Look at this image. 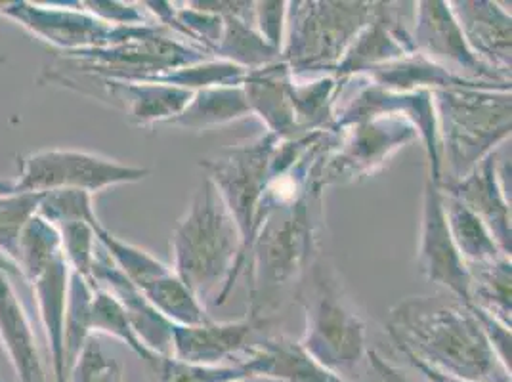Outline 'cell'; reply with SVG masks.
Here are the masks:
<instances>
[{"instance_id": "6da1fadb", "label": "cell", "mask_w": 512, "mask_h": 382, "mask_svg": "<svg viewBox=\"0 0 512 382\" xmlns=\"http://www.w3.org/2000/svg\"><path fill=\"white\" fill-rule=\"evenodd\" d=\"M402 354L470 382H511L470 302L455 297L402 300L386 323Z\"/></svg>"}, {"instance_id": "7a4b0ae2", "label": "cell", "mask_w": 512, "mask_h": 382, "mask_svg": "<svg viewBox=\"0 0 512 382\" xmlns=\"http://www.w3.org/2000/svg\"><path fill=\"white\" fill-rule=\"evenodd\" d=\"M172 272L203 306H222L247 268L243 235L209 178L193 193L171 237Z\"/></svg>"}, {"instance_id": "3957f363", "label": "cell", "mask_w": 512, "mask_h": 382, "mask_svg": "<svg viewBox=\"0 0 512 382\" xmlns=\"http://www.w3.org/2000/svg\"><path fill=\"white\" fill-rule=\"evenodd\" d=\"M321 193L312 188L299 199L258 209L247 260L251 268L249 312L256 318L266 319L264 312L279 289L300 279L316 260V209L321 207Z\"/></svg>"}, {"instance_id": "277c9868", "label": "cell", "mask_w": 512, "mask_h": 382, "mask_svg": "<svg viewBox=\"0 0 512 382\" xmlns=\"http://www.w3.org/2000/svg\"><path fill=\"white\" fill-rule=\"evenodd\" d=\"M432 102L442 165H448L442 180H461L511 138V88H442L432 90Z\"/></svg>"}, {"instance_id": "5b68a950", "label": "cell", "mask_w": 512, "mask_h": 382, "mask_svg": "<svg viewBox=\"0 0 512 382\" xmlns=\"http://www.w3.org/2000/svg\"><path fill=\"white\" fill-rule=\"evenodd\" d=\"M297 302L306 318L302 348L335 375L352 373L369 352L365 321L318 256L300 277Z\"/></svg>"}, {"instance_id": "8992f818", "label": "cell", "mask_w": 512, "mask_h": 382, "mask_svg": "<svg viewBox=\"0 0 512 382\" xmlns=\"http://www.w3.org/2000/svg\"><path fill=\"white\" fill-rule=\"evenodd\" d=\"M379 2H287L279 60L297 79L333 75Z\"/></svg>"}, {"instance_id": "52a82bcc", "label": "cell", "mask_w": 512, "mask_h": 382, "mask_svg": "<svg viewBox=\"0 0 512 382\" xmlns=\"http://www.w3.org/2000/svg\"><path fill=\"white\" fill-rule=\"evenodd\" d=\"M150 174V169L125 165L92 151L69 148L39 149L23 157L20 172L14 180H0V193L79 190L94 195L113 186L142 182Z\"/></svg>"}, {"instance_id": "ba28073f", "label": "cell", "mask_w": 512, "mask_h": 382, "mask_svg": "<svg viewBox=\"0 0 512 382\" xmlns=\"http://www.w3.org/2000/svg\"><path fill=\"white\" fill-rule=\"evenodd\" d=\"M0 16L18 23L33 37L65 54H77L96 48L128 43L132 39L148 37L163 31V25H113L104 22L83 8L73 4H39V2H0Z\"/></svg>"}, {"instance_id": "9c48e42d", "label": "cell", "mask_w": 512, "mask_h": 382, "mask_svg": "<svg viewBox=\"0 0 512 382\" xmlns=\"http://www.w3.org/2000/svg\"><path fill=\"white\" fill-rule=\"evenodd\" d=\"M278 142L274 134L266 132L251 142L222 149L218 155L199 163L207 172L205 178L213 182L224 205L234 216L235 224L243 235L247 260L255 232L256 213L270 180V163Z\"/></svg>"}, {"instance_id": "30bf717a", "label": "cell", "mask_w": 512, "mask_h": 382, "mask_svg": "<svg viewBox=\"0 0 512 382\" xmlns=\"http://www.w3.org/2000/svg\"><path fill=\"white\" fill-rule=\"evenodd\" d=\"M415 52L451 73L470 81L509 85L490 65L484 64L465 41L461 27L451 12V2L427 0L415 4V31L411 35Z\"/></svg>"}, {"instance_id": "8fae6325", "label": "cell", "mask_w": 512, "mask_h": 382, "mask_svg": "<svg viewBox=\"0 0 512 382\" xmlns=\"http://www.w3.org/2000/svg\"><path fill=\"white\" fill-rule=\"evenodd\" d=\"M417 264L428 281L444 287L451 297L470 302L469 266L459 255L455 241L449 232L448 218L444 209V193L427 178L423 191V216Z\"/></svg>"}, {"instance_id": "7c38bea8", "label": "cell", "mask_w": 512, "mask_h": 382, "mask_svg": "<svg viewBox=\"0 0 512 382\" xmlns=\"http://www.w3.org/2000/svg\"><path fill=\"white\" fill-rule=\"evenodd\" d=\"M444 195L469 207L490 230L503 255L511 256V205L497 172V153H491L461 180H442Z\"/></svg>"}, {"instance_id": "4fadbf2b", "label": "cell", "mask_w": 512, "mask_h": 382, "mask_svg": "<svg viewBox=\"0 0 512 382\" xmlns=\"http://www.w3.org/2000/svg\"><path fill=\"white\" fill-rule=\"evenodd\" d=\"M264 323L266 319L249 312L243 319L226 323L209 319L201 325H172V356L199 365H222L239 354L245 356L253 333Z\"/></svg>"}, {"instance_id": "5bb4252c", "label": "cell", "mask_w": 512, "mask_h": 382, "mask_svg": "<svg viewBox=\"0 0 512 382\" xmlns=\"http://www.w3.org/2000/svg\"><path fill=\"white\" fill-rule=\"evenodd\" d=\"M409 54H415L411 33L392 16L390 4L379 2L373 20L358 33L333 75L339 81H348Z\"/></svg>"}, {"instance_id": "9a60e30c", "label": "cell", "mask_w": 512, "mask_h": 382, "mask_svg": "<svg viewBox=\"0 0 512 382\" xmlns=\"http://www.w3.org/2000/svg\"><path fill=\"white\" fill-rule=\"evenodd\" d=\"M90 279L117 298V302L123 306L127 314L132 329L146 344L148 350L161 356H172L174 323L155 310L150 300L144 297V293L134 283L128 281L127 276L113 264V260L100 245Z\"/></svg>"}, {"instance_id": "2e32d148", "label": "cell", "mask_w": 512, "mask_h": 382, "mask_svg": "<svg viewBox=\"0 0 512 382\" xmlns=\"http://www.w3.org/2000/svg\"><path fill=\"white\" fill-rule=\"evenodd\" d=\"M451 12L474 56L511 79V14L497 2H451Z\"/></svg>"}, {"instance_id": "e0dca14e", "label": "cell", "mask_w": 512, "mask_h": 382, "mask_svg": "<svg viewBox=\"0 0 512 382\" xmlns=\"http://www.w3.org/2000/svg\"><path fill=\"white\" fill-rule=\"evenodd\" d=\"M241 88L245 92L251 113L260 117L266 132L278 140L300 136L293 107V73L281 60L274 64L247 71Z\"/></svg>"}, {"instance_id": "ac0fdd59", "label": "cell", "mask_w": 512, "mask_h": 382, "mask_svg": "<svg viewBox=\"0 0 512 382\" xmlns=\"http://www.w3.org/2000/svg\"><path fill=\"white\" fill-rule=\"evenodd\" d=\"M12 274L0 266V344L20 382H46L37 337L18 297Z\"/></svg>"}, {"instance_id": "d6986e66", "label": "cell", "mask_w": 512, "mask_h": 382, "mask_svg": "<svg viewBox=\"0 0 512 382\" xmlns=\"http://www.w3.org/2000/svg\"><path fill=\"white\" fill-rule=\"evenodd\" d=\"M241 361L251 375L278 382H346L314 360L300 340L289 337H268L251 344Z\"/></svg>"}, {"instance_id": "ffe728a7", "label": "cell", "mask_w": 512, "mask_h": 382, "mask_svg": "<svg viewBox=\"0 0 512 382\" xmlns=\"http://www.w3.org/2000/svg\"><path fill=\"white\" fill-rule=\"evenodd\" d=\"M69 277H71V270H69L64 256H60L50 266H46L43 272H39L37 276L27 281L33 287V295L37 302L39 319L43 323L44 335L48 342V354H50L56 382H67L64 325Z\"/></svg>"}, {"instance_id": "44dd1931", "label": "cell", "mask_w": 512, "mask_h": 382, "mask_svg": "<svg viewBox=\"0 0 512 382\" xmlns=\"http://www.w3.org/2000/svg\"><path fill=\"white\" fill-rule=\"evenodd\" d=\"M111 100L119 102L130 121L138 127H153L155 123H171L193 98L192 90L163 83H128L102 79Z\"/></svg>"}, {"instance_id": "7402d4cb", "label": "cell", "mask_w": 512, "mask_h": 382, "mask_svg": "<svg viewBox=\"0 0 512 382\" xmlns=\"http://www.w3.org/2000/svg\"><path fill=\"white\" fill-rule=\"evenodd\" d=\"M253 115L239 86H209L193 92L190 104L169 125L186 130H209Z\"/></svg>"}, {"instance_id": "603a6c76", "label": "cell", "mask_w": 512, "mask_h": 382, "mask_svg": "<svg viewBox=\"0 0 512 382\" xmlns=\"http://www.w3.org/2000/svg\"><path fill=\"white\" fill-rule=\"evenodd\" d=\"M222 22V37L214 50L216 60L230 62L245 71L278 62L279 50L264 41L253 20L237 14H224Z\"/></svg>"}, {"instance_id": "cb8c5ba5", "label": "cell", "mask_w": 512, "mask_h": 382, "mask_svg": "<svg viewBox=\"0 0 512 382\" xmlns=\"http://www.w3.org/2000/svg\"><path fill=\"white\" fill-rule=\"evenodd\" d=\"M444 209L455 247L467 266H482L507 256L495 243L488 226L461 201L444 195Z\"/></svg>"}, {"instance_id": "d4e9b609", "label": "cell", "mask_w": 512, "mask_h": 382, "mask_svg": "<svg viewBox=\"0 0 512 382\" xmlns=\"http://www.w3.org/2000/svg\"><path fill=\"white\" fill-rule=\"evenodd\" d=\"M470 302L511 327V258L503 256L482 266H469Z\"/></svg>"}, {"instance_id": "484cf974", "label": "cell", "mask_w": 512, "mask_h": 382, "mask_svg": "<svg viewBox=\"0 0 512 382\" xmlns=\"http://www.w3.org/2000/svg\"><path fill=\"white\" fill-rule=\"evenodd\" d=\"M94 297V281L73 274L69 277L67 289V306H65L64 350L67 377L71 365L77 360L79 352L85 348L86 342L92 337L90 331V308Z\"/></svg>"}, {"instance_id": "4316f807", "label": "cell", "mask_w": 512, "mask_h": 382, "mask_svg": "<svg viewBox=\"0 0 512 382\" xmlns=\"http://www.w3.org/2000/svg\"><path fill=\"white\" fill-rule=\"evenodd\" d=\"M90 331H92V337L107 335L125 342L128 348L146 363H150L157 356L155 352L148 350L146 344L136 335L117 298L96 283H94V297H92V308H90Z\"/></svg>"}, {"instance_id": "83f0119b", "label": "cell", "mask_w": 512, "mask_h": 382, "mask_svg": "<svg viewBox=\"0 0 512 382\" xmlns=\"http://www.w3.org/2000/svg\"><path fill=\"white\" fill-rule=\"evenodd\" d=\"M60 256L64 255H62L58 230L39 214L33 216V220L27 224L23 232L18 256H16V266L20 270V276L25 281H29Z\"/></svg>"}, {"instance_id": "f1b7e54d", "label": "cell", "mask_w": 512, "mask_h": 382, "mask_svg": "<svg viewBox=\"0 0 512 382\" xmlns=\"http://www.w3.org/2000/svg\"><path fill=\"white\" fill-rule=\"evenodd\" d=\"M146 365L155 382H230L253 377L243 361L234 365H199L157 354Z\"/></svg>"}, {"instance_id": "f546056e", "label": "cell", "mask_w": 512, "mask_h": 382, "mask_svg": "<svg viewBox=\"0 0 512 382\" xmlns=\"http://www.w3.org/2000/svg\"><path fill=\"white\" fill-rule=\"evenodd\" d=\"M41 193H0V255L16 264L23 232L37 216Z\"/></svg>"}, {"instance_id": "4dcf8cb0", "label": "cell", "mask_w": 512, "mask_h": 382, "mask_svg": "<svg viewBox=\"0 0 512 382\" xmlns=\"http://www.w3.org/2000/svg\"><path fill=\"white\" fill-rule=\"evenodd\" d=\"M54 228L67 222H88L92 226L102 224L94 209V195L79 190H56L41 193L39 211Z\"/></svg>"}, {"instance_id": "1f68e13d", "label": "cell", "mask_w": 512, "mask_h": 382, "mask_svg": "<svg viewBox=\"0 0 512 382\" xmlns=\"http://www.w3.org/2000/svg\"><path fill=\"white\" fill-rule=\"evenodd\" d=\"M100 226V224H98ZM88 222H67L58 226L62 255L73 274L90 279L92 266L98 253V241H96V228Z\"/></svg>"}, {"instance_id": "d6a6232c", "label": "cell", "mask_w": 512, "mask_h": 382, "mask_svg": "<svg viewBox=\"0 0 512 382\" xmlns=\"http://www.w3.org/2000/svg\"><path fill=\"white\" fill-rule=\"evenodd\" d=\"M67 382H125L123 365L107 354L98 337H90L71 365Z\"/></svg>"}, {"instance_id": "836d02e7", "label": "cell", "mask_w": 512, "mask_h": 382, "mask_svg": "<svg viewBox=\"0 0 512 382\" xmlns=\"http://www.w3.org/2000/svg\"><path fill=\"white\" fill-rule=\"evenodd\" d=\"M285 23L287 2H255L253 25L266 43L279 50V56L285 41Z\"/></svg>"}, {"instance_id": "e575fe53", "label": "cell", "mask_w": 512, "mask_h": 382, "mask_svg": "<svg viewBox=\"0 0 512 382\" xmlns=\"http://www.w3.org/2000/svg\"><path fill=\"white\" fill-rule=\"evenodd\" d=\"M83 8L88 10L90 14H94L96 18L104 20L113 25H155L153 20L146 16L144 10L136 8L134 4H125V2H102V0H90V2H81Z\"/></svg>"}, {"instance_id": "d590c367", "label": "cell", "mask_w": 512, "mask_h": 382, "mask_svg": "<svg viewBox=\"0 0 512 382\" xmlns=\"http://www.w3.org/2000/svg\"><path fill=\"white\" fill-rule=\"evenodd\" d=\"M470 308H472L476 319L480 321L486 337L490 340L491 348L495 350L501 363L511 371V327L505 325L503 321L493 318L486 310L474 306L472 302H470Z\"/></svg>"}, {"instance_id": "8d00e7d4", "label": "cell", "mask_w": 512, "mask_h": 382, "mask_svg": "<svg viewBox=\"0 0 512 382\" xmlns=\"http://www.w3.org/2000/svg\"><path fill=\"white\" fill-rule=\"evenodd\" d=\"M367 360L371 361L373 369L379 373L381 382H427L411 379L407 373L400 371V369L394 367V365H390L388 361L383 360V358H381L377 352H373V350L367 352Z\"/></svg>"}, {"instance_id": "74e56055", "label": "cell", "mask_w": 512, "mask_h": 382, "mask_svg": "<svg viewBox=\"0 0 512 382\" xmlns=\"http://www.w3.org/2000/svg\"><path fill=\"white\" fill-rule=\"evenodd\" d=\"M404 356H406L409 363H411L415 369H419V371L425 375L427 382H470L465 381V379H459V377H453V375H448V373H442V371L430 367L427 363H423V361H419L417 358L409 356V354H404Z\"/></svg>"}, {"instance_id": "f35d334b", "label": "cell", "mask_w": 512, "mask_h": 382, "mask_svg": "<svg viewBox=\"0 0 512 382\" xmlns=\"http://www.w3.org/2000/svg\"><path fill=\"white\" fill-rule=\"evenodd\" d=\"M0 266H2V268H6V270L12 274V276H20V270H18V266H16L12 260H8V258H4L2 255H0Z\"/></svg>"}, {"instance_id": "ab89813d", "label": "cell", "mask_w": 512, "mask_h": 382, "mask_svg": "<svg viewBox=\"0 0 512 382\" xmlns=\"http://www.w3.org/2000/svg\"><path fill=\"white\" fill-rule=\"evenodd\" d=\"M230 382H278L274 381V379H266V377H245V379H237V381H230Z\"/></svg>"}]
</instances>
